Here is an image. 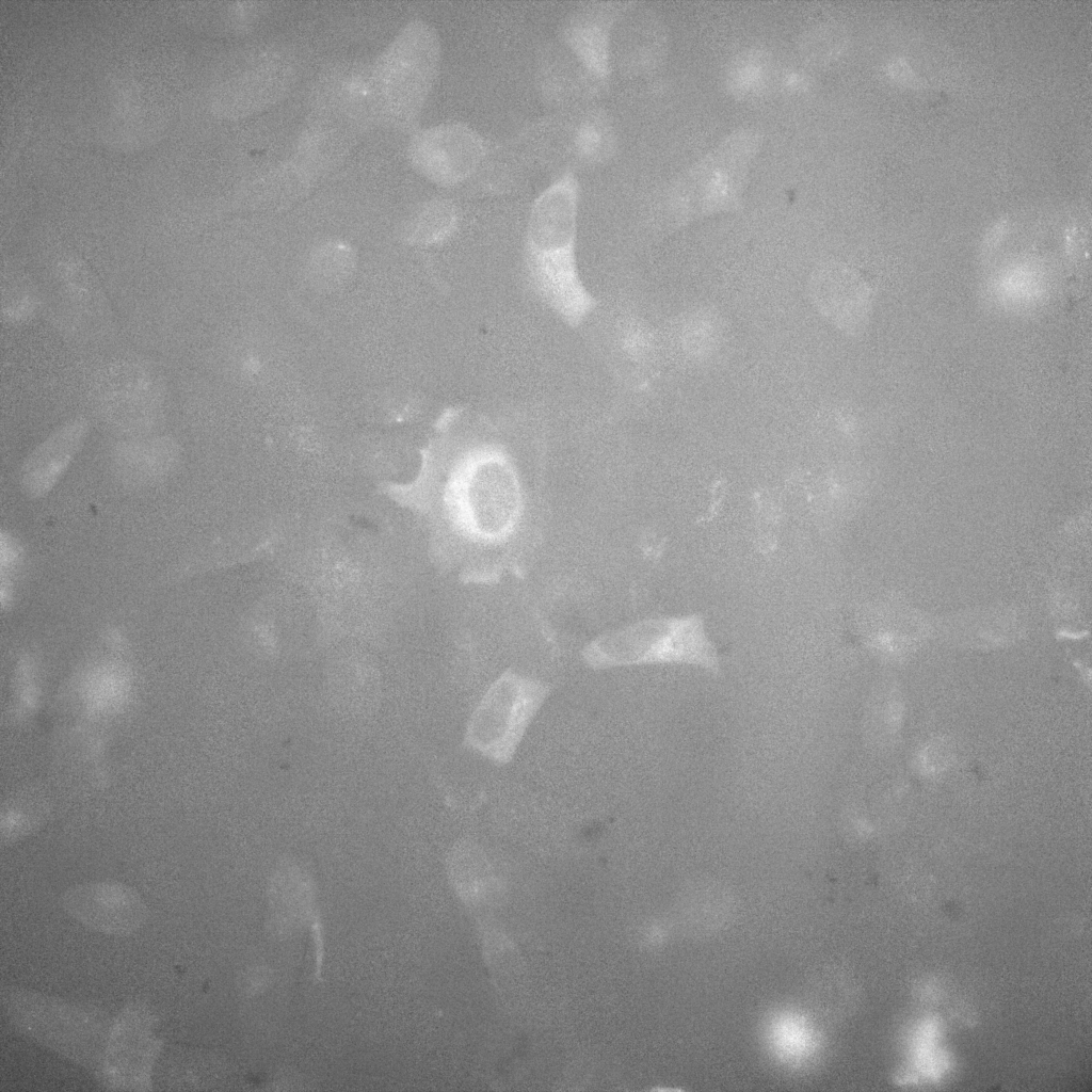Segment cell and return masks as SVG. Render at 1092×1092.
<instances>
[{"instance_id": "obj_1", "label": "cell", "mask_w": 1092, "mask_h": 1092, "mask_svg": "<svg viewBox=\"0 0 1092 1092\" xmlns=\"http://www.w3.org/2000/svg\"><path fill=\"white\" fill-rule=\"evenodd\" d=\"M579 179L565 170L533 200L521 255L529 292L571 328L583 325L598 307L579 264Z\"/></svg>"}, {"instance_id": "obj_2", "label": "cell", "mask_w": 1092, "mask_h": 1092, "mask_svg": "<svg viewBox=\"0 0 1092 1092\" xmlns=\"http://www.w3.org/2000/svg\"><path fill=\"white\" fill-rule=\"evenodd\" d=\"M449 505L461 534L473 545L495 547L520 526L524 493L507 448L473 433L464 444L449 484Z\"/></svg>"}, {"instance_id": "obj_3", "label": "cell", "mask_w": 1092, "mask_h": 1092, "mask_svg": "<svg viewBox=\"0 0 1092 1092\" xmlns=\"http://www.w3.org/2000/svg\"><path fill=\"white\" fill-rule=\"evenodd\" d=\"M441 44L429 22L406 23L368 73L369 105L374 116L394 128H408L419 117L437 79Z\"/></svg>"}, {"instance_id": "obj_4", "label": "cell", "mask_w": 1092, "mask_h": 1092, "mask_svg": "<svg viewBox=\"0 0 1092 1092\" xmlns=\"http://www.w3.org/2000/svg\"><path fill=\"white\" fill-rule=\"evenodd\" d=\"M583 659L595 669L675 664L720 672V658L701 614L643 620L592 641Z\"/></svg>"}, {"instance_id": "obj_5", "label": "cell", "mask_w": 1092, "mask_h": 1092, "mask_svg": "<svg viewBox=\"0 0 1092 1092\" xmlns=\"http://www.w3.org/2000/svg\"><path fill=\"white\" fill-rule=\"evenodd\" d=\"M3 1003L27 1035L84 1066L101 1065L112 1025L101 1012L19 989L6 991Z\"/></svg>"}, {"instance_id": "obj_6", "label": "cell", "mask_w": 1092, "mask_h": 1092, "mask_svg": "<svg viewBox=\"0 0 1092 1092\" xmlns=\"http://www.w3.org/2000/svg\"><path fill=\"white\" fill-rule=\"evenodd\" d=\"M549 692V686L537 679L502 673L476 705L464 743L495 764L510 762Z\"/></svg>"}, {"instance_id": "obj_7", "label": "cell", "mask_w": 1092, "mask_h": 1092, "mask_svg": "<svg viewBox=\"0 0 1092 1092\" xmlns=\"http://www.w3.org/2000/svg\"><path fill=\"white\" fill-rule=\"evenodd\" d=\"M407 154L414 170L440 187H454L476 174L488 154L486 139L467 124L453 122L413 134Z\"/></svg>"}, {"instance_id": "obj_8", "label": "cell", "mask_w": 1092, "mask_h": 1092, "mask_svg": "<svg viewBox=\"0 0 1092 1092\" xmlns=\"http://www.w3.org/2000/svg\"><path fill=\"white\" fill-rule=\"evenodd\" d=\"M154 1028L151 1014L136 1006L127 1008L112 1023L101 1061L110 1085L124 1090H145L150 1083L160 1046Z\"/></svg>"}, {"instance_id": "obj_9", "label": "cell", "mask_w": 1092, "mask_h": 1092, "mask_svg": "<svg viewBox=\"0 0 1092 1092\" xmlns=\"http://www.w3.org/2000/svg\"><path fill=\"white\" fill-rule=\"evenodd\" d=\"M62 903L67 914L84 927L117 936L140 930L148 915L141 895L115 881L76 885L64 893Z\"/></svg>"}, {"instance_id": "obj_10", "label": "cell", "mask_w": 1092, "mask_h": 1092, "mask_svg": "<svg viewBox=\"0 0 1092 1092\" xmlns=\"http://www.w3.org/2000/svg\"><path fill=\"white\" fill-rule=\"evenodd\" d=\"M619 10L595 4L575 11L563 26L562 39L569 54L596 82L612 68V36Z\"/></svg>"}, {"instance_id": "obj_11", "label": "cell", "mask_w": 1092, "mask_h": 1092, "mask_svg": "<svg viewBox=\"0 0 1092 1092\" xmlns=\"http://www.w3.org/2000/svg\"><path fill=\"white\" fill-rule=\"evenodd\" d=\"M90 424L84 417H76L57 428L26 457L21 470V486L34 498L49 493L60 481L82 448Z\"/></svg>"}, {"instance_id": "obj_12", "label": "cell", "mask_w": 1092, "mask_h": 1092, "mask_svg": "<svg viewBox=\"0 0 1092 1092\" xmlns=\"http://www.w3.org/2000/svg\"><path fill=\"white\" fill-rule=\"evenodd\" d=\"M864 286L850 269L822 264L810 277L809 295L825 321L849 333L858 327L863 318L867 295Z\"/></svg>"}, {"instance_id": "obj_13", "label": "cell", "mask_w": 1092, "mask_h": 1092, "mask_svg": "<svg viewBox=\"0 0 1092 1092\" xmlns=\"http://www.w3.org/2000/svg\"><path fill=\"white\" fill-rule=\"evenodd\" d=\"M607 360L614 371H631L655 354V337L649 327L629 311H616L606 322Z\"/></svg>"}, {"instance_id": "obj_14", "label": "cell", "mask_w": 1092, "mask_h": 1092, "mask_svg": "<svg viewBox=\"0 0 1092 1092\" xmlns=\"http://www.w3.org/2000/svg\"><path fill=\"white\" fill-rule=\"evenodd\" d=\"M170 445L148 443L129 447L116 459L117 476L133 486H149L166 478L176 459Z\"/></svg>"}, {"instance_id": "obj_15", "label": "cell", "mask_w": 1092, "mask_h": 1092, "mask_svg": "<svg viewBox=\"0 0 1092 1092\" xmlns=\"http://www.w3.org/2000/svg\"><path fill=\"white\" fill-rule=\"evenodd\" d=\"M614 144L615 132L612 122L600 111L583 116L571 130V150L579 160L587 163L607 160L613 152Z\"/></svg>"}, {"instance_id": "obj_16", "label": "cell", "mask_w": 1092, "mask_h": 1092, "mask_svg": "<svg viewBox=\"0 0 1092 1092\" xmlns=\"http://www.w3.org/2000/svg\"><path fill=\"white\" fill-rule=\"evenodd\" d=\"M459 210L446 198H434L420 206L407 226L410 238L416 242L434 244L449 238L459 224Z\"/></svg>"}, {"instance_id": "obj_17", "label": "cell", "mask_w": 1092, "mask_h": 1092, "mask_svg": "<svg viewBox=\"0 0 1092 1092\" xmlns=\"http://www.w3.org/2000/svg\"><path fill=\"white\" fill-rule=\"evenodd\" d=\"M712 318L706 312H696L684 319L677 326V341H681L685 352L693 357L706 356L714 350L719 338V330Z\"/></svg>"}]
</instances>
